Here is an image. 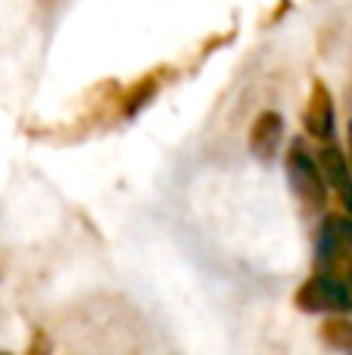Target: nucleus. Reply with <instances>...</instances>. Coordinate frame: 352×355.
<instances>
[{
    "label": "nucleus",
    "instance_id": "1",
    "mask_svg": "<svg viewBox=\"0 0 352 355\" xmlns=\"http://www.w3.org/2000/svg\"><path fill=\"white\" fill-rule=\"evenodd\" d=\"M287 178H290V187L297 193V200L303 202L309 212H322L328 206V178L322 172V162H315L306 153L303 144H290L287 150Z\"/></svg>",
    "mask_w": 352,
    "mask_h": 355
},
{
    "label": "nucleus",
    "instance_id": "2",
    "mask_svg": "<svg viewBox=\"0 0 352 355\" xmlns=\"http://www.w3.org/2000/svg\"><path fill=\"white\" fill-rule=\"evenodd\" d=\"M297 306L306 312H343L349 309L346 281L337 275H315L297 290Z\"/></svg>",
    "mask_w": 352,
    "mask_h": 355
},
{
    "label": "nucleus",
    "instance_id": "3",
    "mask_svg": "<svg viewBox=\"0 0 352 355\" xmlns=\"http://www.w3.org/2000/svg\"><path fill=\"white\" fill-rule=\"evenodd\" d=\"M306 131L318 141H331V135H334V97H331L324 81L312 85L309 106H306Z\"/></svg>",
    "mask_w": 352,
    "mask_h": 355
},
{
    "label": "nucleus",
    "instance_id": "4",
    "mask_svg": "<svg viewBox=\"0 0 352 355\" xmlns=\"http://www.w3.org/2000/svg\"><path fill=\"white\" fill-rule=\"evenodd\" d=\"M322 172L328 178L331 190L340 196L343 209L352 215V166H349V156L340 153L337 147H324L322 150Z\"/></svg>",
    "mask_w": 352,
    "mask_h": 355
},
{
    "label": "nucleus",
    "instance_id": "5",
    "mask_svg": "<svg viewBox=\"0 0 352 355\" xmlns=\"http://www.w3.org/2000/svg\"><path fill=\"white\" fill-rule=\"evenodd\" d=\"M281 141H284V119L274 110L262 112L253 122V131H249V150H253L262 162H268V159H274Z\"/></svg>",
    "mask_w": 352,
    "mask_h": 355
},
{
    "label": "nucleus",
    "instance_id": "6",
    "mask_svg": "<svg viewBox=\"0 0 352 355\" xmlns=\"http://www.w3.org/2000/svg\"><path fill=\"white\" fill-rule=\"evenodd\" d=\"M322 340H324L328 346H334V349L349 352V349H352V324H349V321H343V318H331V321H324V327H322Z\"/></svg>",
    "mask_w": 352,
    "mask_h": 355
},
{
    "label": "nucleus",
    "instance_id": "7",
    "mask_svg": "<svg viewBox=\"0 0 352 355\" xmlns=\"http://www.w3.org/2000/svg\"><path fill=\"white\" fill-rule=\"evenodd\" d=\"M343 281H346V293H349V309H352V271L346 277H343Z\"/></svg>",
    "mask_w": 352,
    "mask_h": 355
},
{
    "label": "nucleus",
    "instance_id": "8",
    "mask_svg": "<svg viewBox=\"0 0 352 355\" xmlns=\"http://www.w3.org/2000/svg\"><path fill=\"white\" fill-rule=\"evenodd\" d=\"M349 166H352V122H349Z\"/></svg>",
    "mask_w": 352,
    "mask_h": 355
}]
</instances>
